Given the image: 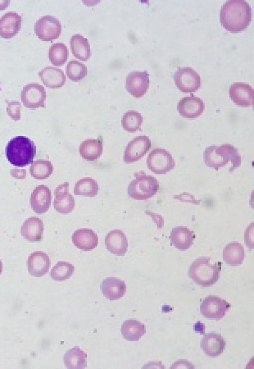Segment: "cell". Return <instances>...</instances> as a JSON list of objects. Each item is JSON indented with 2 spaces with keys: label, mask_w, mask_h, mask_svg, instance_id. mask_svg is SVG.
<instances>
[{
  "label": "cell",
  "mask_w": 254,
  "mask_h": 369,
  "mask_svg": "<svg viewBox=\"0 0 254 369\" xmlns=\"http://www.w3.org/2000/svg\"><path fill=\"white\" fill-rule=\"evenodd\" d=\"M174 80L177 88L185 93L193 92L201 86V78L190 67L179 68L174 74Z\"/></svg>",
  "instance_id": "cell-9"
},
{
  "label": "cell",
  "mask_w": 254,
  "mask_h": 369,
  "mask_svg": "<svg viewBox=\"0 0 254 369\" xmlns=\"http://www.w3.org/2000/svg\"><path fill=\"white\" fill-rule=\"evenodd\" d=\"M226 343L221 334L212 332L205 334L200 345L204 354L212 358L220 356L223 352Z\"/></svg>",
  "instance_id": "cell-15"
},
{
  "label": "cell",
  "mask_w": 254,
  "mask_h": 369,
  "mask_svg": "<svg viewBox=\"0 0 254 369\" xmlns=\"http://www.w3.org/2000/svg\"><path fill=\"white\" fill-rule=\"evenodd\" d=\"M195 235L185 226H176L170 232L169 239L171 244L177 249L185 251L189 249L193 243Z\"/></svg>",
  "instance_id": "cell-23"
},
{
  "label": "cell",
  "mask_w": 254,
  "mask_h": 369,
  "mask_svg": "<svg viewBox=\"0 0 254 369\" xmlns=\"http://www.w3.org/2000/svg\"><path fill=\"white\" fill-rule=\"evenodd\" d=\"M143 122V117L138 112L129 110L123 115L121 123L123 129L129 133H133L140 129Z\"/></svg>",
  "instance_id": "cell-35"
},
{
  "label": "cell",
  "mask_w": 254,
  "mask_h": 369,
  "mask_svg": "<svg viewBox=\"0 0 254 369\" xmlns=\"http://www.w3.org/2000/svg\"><path fill=\"white\" fill-rule=\"evenodd\" d=\"M149 87V74L146 71H132L126 77V90L135 98H138L144 96Z\"/></svg>",
  "instance_id": "cell-11"
},
{
  "label": "cell",
  "mask_w": 254,
  "mask_h": 369,
  "mask_svg": "<svg viewBox=\"0 0 254 369\" xmlns=\"http://www.w3.org/2000/svg\"><path fill=\"white\" fill-rule=\"evenodd\" d=\"M2 270V264L1 260L0 259V276L1 274Z\"/></svg>",
  "instance_id": "cell-41"
},
{
  "label": "cell",
  "mask_w": 254,
  "mask_h": 369,
  "mask_svg": "<svg viewBox=\"0 0 254 369\" xmlns=\"http://www.w3.org/2000/svg\"><path fill=\"white\" fill-rule=\"evenodd\" d=\"M38 75L44 84L49 88H59L64 84L66 80L64 72L53 67L45 68L38 73Z\"/></svg>",
  "instance_id": "cell-25"
},
{
  "label": "cell",
  "mask_w": 254,
  "mask_h": 369,
  "mask_svg": "<svg viewBox=\"0 0 254 369\" xmlns=\"http://www.w3.org/2000/svg\"><path fill=\"white\" fill-rule=\"evenodd\" d=\"M62 26L60 20L51 15H45L38 19L34 25V32L43 41L52 42L60 36Z\"/></svg>",
  "instance_id": "cell-7"
},
{
  "label": "cell",
  "mask_w": 254,
  "mask_h": 369,
  "mask_svg": "<svg viewBox=\"0 0 254 369\" xmlns=\"http://www.w3.org/2000/svg\"><path fill=\"white\" fill-rule=\"evenodd\" d=\"M10 3V0H0V10L5 9L8 6Z\"/></svg>",
  "instance_id": "cell-40"
},
{
  "label": "cell",
  "mask_w": 254,
  "mask_h": 369,
  "mask_svg": "<svg viewBox=\"0 0 254 369\" xmlns=\"http://www.w3.org/2000/svg\"><path fill=\"white\" fill-rule=\"evenodd\" d=\"M252 19V10L250 4L244 0H229L225 2L220 10V22L222 26L231 33L246 30Z\"/></svg>",
  "instance_id": "cell-1"
},
{
  "label": "cell",
  "mask_w": 254,
  "mask_h": 369,
  "mask_svg": "<svg viewBox=\"0 0 254 369\" xmlns=\"http://www.w3.org/2000/svg\"><path fill=\"white\" fill-rule=\"evenodd\" d=\"M64 362L68 369H83L87 367V354L80 347L75 346L64 355Z\"/></svg>",
  "instance_id": "cell-29"
},
{
  "label": "cell",
  "mask_w": 254,
  "mask_h": 369,
  "mask_svg": "<svg viewBox=\"0 0 254 369\" xmlns=\"http://www.w3.org/2000/svg\"><path fill=\"white\" fill-rule=\"evenodd\" d=\"M105 244L107 249L115 255L124 256L127 250V239L121 229L110 231L105 237Z\"/></svg>",
  "instance_id": "cell-20"
},
{
  "label": "cell",
  "mask_w": 254,
  "mask_h": 369,
  "mask_svg": "<svg viewBox=\"0 0 254 369\" xmlns=\"http://www.w3.org/2000/svg\"><path fill=\"white\" fill-rule=\"evenodd\" d=\"M10 172L11 176L16 179H25L26 176L25 169H12Z\"/></svg>",
  "instance_id": "cell-38"
},
{
  "label": "cell",
  "mask_w": 254,
  "mask_h": 369,
  "mask_svg": "<svg viewBox=\"0 0 254 369\" xmlns=\"http://www.w3.org/2000/svg\"><path fill=\"white\" fill-rule=\"evenodd\" d=\"M21 101L27 108L35 109L45 107L46 92L42 85L36 83H28L22 88Z\"/></svg>",
  "instance_id": "cell-10"
},
{
  "label": "cell",
  "mask_w": 254,
  "mask_h": 369,
  "mask_svg": "<svg viewBox=\"0 0 254 369\" xmlns=\"http://www.w3.org/2000/svg\"><path fill=\"white\" fill-rule=\"evenodd\" d=\"M0 90H1V89H0Z\"/></svg>",
  "instance_id": "cell-42"
},
{
  "label": "cell",
  "mask_w": 254,
  "mask_h": 369,
  "mask_svg": "<svg viewBox=\"0 0 254 369\" xmlns=\"http://www.w3.org/2000/svg\"><path fill=\"white\" fill-rule=\"evenodd\" d=\"M145 333V325L136 319H127L121 326V334L128 341H138Z\"/></svg>",
  "instance_id": "cell-26"
},
{
  "label": "cell",
  "mask_w": 254,
  "mask_h": 369,
  "mask_svg": "<svg viewBox=\"0 0 254 369\" xmlns=\"http://www.w3.org/2000/svg\"><path fill=\"white\" fill-rule=\"evenodd\" d=\"M134 176L127 188L129 197L136 200H146L156 194L159 185L154 177L147 175L143 171L135 173Z\"/></svg>",
  "instance_id": "cell-5"
},
{
  "label": "cell",
  "mask_w": 254,
  "mask_h": 369,
  "mask_svg": "<svg viewBox=\"0 0 254 369\" xmlns=\"http://www.w3.org/2000/svg\"><path fill=\"white\" fill-rule=\"evenodd\" d=\"M29 171L31 175L35 179H47L53 173V164L49 160L41 159L36 160L32 162Z\"/></svg>",
  "instance_id": "cell-33"
},
{
  "label": "cell",
  "mask_w": 254,
  "mask_h": 369,
  "mask_svg": "<svg viewBox=\"0 0 254 369\" xmlns=\"http://www.w3.org/2000/svg\"><path fill=\"white\" fill-rule=\"evenodd\" d=\"M229 96L232 101L238 106H253L254 89L249 84L241 82L232 83L229 88Z\"/></svg>",
  "instance_id": "cell-14"
},
{
  "label": "cell",
  "mask_w": 254,
  "mask_h": 369,
  "mask_svg": "<svg viewBox=\"0 0 254 369\" xmlns=\"http://www.w3.org/2000/svg\"><path fill=\"white\" fill-rule=\"evenodd\" d=\"M5 154L11 164L22 167L33 162L36 154V146L29 138L25 136H16L8 142Z\"/></svg>",
  "instance_id": "cell-3"
},
{
  "label": "cell",
  "mask_w": 254,
  "mask_h": 369,
  "mask_svg": "<svg viewBox=\"0 0 254 369\" xmlns=\"http://www.w3.org/2000/svg\"><path fill=\"white\" fill-rule=\"evenodd\" d=\"M231 305L226 300L216 295H208L200 305V312L205 318L220 320L223 318Z\"/></svg>",
  "instance_id": "cell-8"
},
{
  "label": "cell",
  "mask_w": 254,
  "mask_h": 369,
  "mask_svg": "<svg viewBox=\"0 0 254 369\" xmlns=\"http://www.w3.org/2000/svg\"><path fill=\"white\" fill-rule=\"evenodd\" d=\"M51 192L45 185H38L32 191L30 203L33 211L41 214L47 212L51 203Z\"/></svg>",
  "instance_id": "cell-18"
},
{
  "label": "cell",
  "mask_w": 254,
  "mask_h": 369,
  "mask_svg": "<svg viewBox=\"0 0 254 369\" xmlns=\"http://www.w3.org/2000/svg\"><path fill=\"white\" fill-rule=\"evenodd\" d=\"M223 258L224 262L229 265H241L245 258V251L243 245L237 241L229 243L223 249Z\"/></svg>",
  "instance_id": "cell-27"
},
{
  "label": "cell",
  "mask_w": 254,
  "mask_h": 369,
  "mask_svg": "<svg viewBox=\"0 0 254 369\" xmlns=\"http://www.w3.org/2000/svg\"><path fill=\"white\" fill-rule=\"evenodd\" d=\"M65 70L67 76L73 81L82 80L87 74L86 66L76 60L70 61L67 64Z\"/></svg>",
  "instance_id": "cell-36"
},
{
  "label": "cell",
  "mask_w": 254,
  "mask_h": 369,
  "mask_svg": "<svg viewBox=\"0 0 254 369\" xmlns=\"http://www.w3.org/2000/svg\"><path fill=\"white\" fill-rule=\"evenodd\" d=\"M183 364H181L179 361L175 363L171 367V369H194V366L188 361L183 360Z\"/></svg>",
  "instance_id": "cell-39"
},
{
  "label": "cell",
  "mask_w": 254,
  "mask_h": 369,
  "mask_svg": "<svg viewBox=\"0 0 254 369\" xmlns=\"http://www.w3.org/2000/svg\"><path fill=\"white\" fill-rule=\"evenodd\" d=\"M100 288L103 295L111 300L122 298L126 293L125 281L116 277H107L104 279L101 283Z\"/></svg>",
  "instance_id": "cell-21"
},
{
  "label": "cell",
  "mask_w": 254,
  "mask_h": 369,
  "mask_svg": "<svg viewBox=\"0 0 254 369\" xmlns=\"http://www.w3.org/2000/svg\"><path fill=\"white\" fill-rule=\"evenodd\" d=\"M204 109L205 104L203 100L193 96L183 97L177 105L180 115L187 119H194L200 116Z\"/></svg>",
  "instance_id": "cell-16"
},
{
  "label": "cell",
  "mask_w": 254,
  "mask_h": 369,
  "mask_svg": "<svg viewBox=\"0 0 254 369\" xmlns=\"http://www.w3.org/2000/svg\"><path fill=\"white\" fill-rule=\"evenodd\" d=\"M221 267V262L211 265L209 257H200L190 265L188 275L196 285L202 288L209 287L218 281Z\"/></svg>",
  "instance_id": "cell-4"
},
{
  "label": "cell",
  "mask_w": 254,
  "mask_h": 369,
  "mask_svg": "<svg viewBox=\"0 0 254 369\" xmlns=\"http://www.w3.org/2000/svg\"><path fill=\"white\" fill-rule=\"evenodd\" d=\"M68 57V50L63 43H56L49 48V58L54 66H61L64 64Z\"/></svg>",
  "instance_id": "cell-32"
},
{
  "label": "cell",
  "mask_w": 254,
  "mask_h": 369,
  "mask_svg": "<svg viewBox=\"0 0 254 369\" xmlns=\"http://www.w3.org/2000/svg\"><path fill=\"white\" fill-rule=\"evenodd\" d=\"M74 270L75 268L72 264L64 261H59L52 269L50 276L54 281H65L72 276Z\"/></svg>",
  "instance_id": "cell-34"
},
{
  "label": "cell",
  "mask_w": 254,
  "mask_h": 369,
  "mask_svg": "<svg viewBox=\"0 0 254 369\" xmlns=\"http://www.w3.org/2000/svg\"><path fill=\"white\" fill-rule=\"evenodd\" d=\"M72 241L78 249L83 251H91L98 244V237L92 229L81 228L76 230L72 235Z\"/></svg>",
  "instance_id": "cell-22"
},
{
  "label": "cell",
  "mask_w": 254,
  "mask_h": 369,
  "mask_svg": "<svg viewBox=\"0 0 254 369\" xmlns=\"http://www.w3.org/2000/svg\"><path fill=\"white\" fill-rule=\"evenodd\" d=\"M50 266L49 256L41 251L32 253L27 261L28 272L35 277H41L46 275L48 272Z\"/></svg>",
  "instance_id": "cell-17"
},
{
  "label": "cell",
  "mask_w": 254,
  "mask_h": 369,
  "mask_svg": "<svg viewBox=\"0 0 254 369\" xmlns=\"http://www.w3.org/2000/svg\"><path fill=\"white\" fill-rule=\"evenodd\" d=\"M54 207L55 210L61 214L71 213L75 206L74 197L69 192V183L64 182L58 186L55 192Z\"/></svg>",
  "instance_id": "cell-13"
},
{
  "label": "cell",
  "mask_w": 254,
  "mask_h": 369,
  "mask_svg": "<svg viewBox=\"0 0 254 369\" xmlns=\"http://www.w3.org/2000/svg\"><path fill=\"white\" fill-rule=\"evenodd\" d=\"M102 142L98 139H87L83 141L79 147L80 156L88 161H94L102 154Z\"/></svg>",
  "instance_id": "cell-30"
},
{
  "label": "cell",
  "mask_w": 254,
  "mask_h": 369,
  "mask_svg": "<svg viewBox=\"0 0 254 369\" xmlns=\"http://www.w3.org/2000/svg\"><path fill=\"white\" fill-rule=\"evenodd\" d=\"M203 160L207 167L216 170L230 161L232 166L230 172H232L241 164V157L238 149L230 144H223L218 147L212 145L206 148L203 152Z\"/></svg>",
  "instance_id": "cell-2"
},
{
  "label": "cell",
  "mask_w": 254,
  "mask_h": 369,
  "mask_svg": "<svg viewBox=\"0 0 254 369\" xmlns=\"http://www.w3.org/2000/svg\"><path fill=\"white\" fill-rule=\"evenodd\" d=\"M148 168L155 174H165L173 169L175 162L171 153L163 148H155L147 158Z\"/></svg>",
  "instance_id": "cell-6"
},
{
  "label": "cell",
  "mask_w": 254,
  "mask_h": 369,
  "mask_svg": "<svg viewBox=\"0 0 254 369\" xmlns=\"http://www.w3.org/2000/svg\"><path fill=\"white\" fill-rule=\"evenodd\" d=\"M43 231L42 220L36 217H32L26 220L21 228L22 237L31 242L41 241L42 239Z\"/></svg>",
  "instance_id": "cell-24"
},
{
  "label": "cell",
  "mask_w": 254,
  "mask_h": 369,
  "mask_svg": "<svg viewBox=\"0 0 254 369\" xmlns=\"http://www.w3.org/2000/svg\"><path fill=\"white\" fill-rule=\"evenodd\" d=\"M22 17L15 11H8L0 18V36L10 39L14 37L21 27Z\"/></svg>",
  "instance_id": "cell-19"
},
{
  "label": "cell",
  "mask_w": 254,
  "mask_h": 369,
  "mask_svg": "<svg viewBox=\"0 0 254 369\" xmlns=\"http://www.w3.org/2000/svg\"><path fill=\"white\" fill-rule=\"evenodd\" d=\"M70 49L73 55L80 61H86L90 58L89 41L81 34H76L71 37Z\"/></svg>",
  "instance_id": "cell-28"
},
{
  "label": "cell",
  "mask_w": 254,
  "mask_h": 369,
  "mask_svg": "<svg viewBox=\"0 0 254 369\" xmlns=\"http://www.w3.org/2000/svg\"><path fill=\"white\" fill-rule=\"evenodd\" d=\"M21 104L17 101L8 102L6 107V112L11 118L15 121L21 118Z\"/></svg>",
  "instance_id": "cell-37"
},
{
  "label": "cell",
  "mask_w": 254,
  "mask_h": 369,
  "mask_svg": "<svg viewBox=\"0 0 254 369\" xmlns=\"http://www.w3.org/2000/svg\"><path fill=\"white\" fill-rule=\"evenodd\" d=\"M151 141L146 136H137L131 140L125 149L124 160L134 162L143 157L151 148Z\"/></svg>",
  "instance_id": "cell-12"
},
{
  "label": "cell",
  "mask_w": 254,
  "mask_h": 369,
  "mask_svg": "<svg viewBox=\"0 0 254 369\" xmlns=\"http://www.w3.org/2000/svg\"><path fill=\"white\" fill-rule=\"evenodd\" d=\"M99 186L96 180L85 177L79 179L75 184L74 194L76 196L93 197L97 195Z\"/></svg>",
  "instance_id": "cell-31"
}]
</instances>
